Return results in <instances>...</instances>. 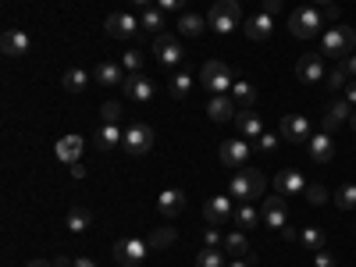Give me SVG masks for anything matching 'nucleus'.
Segmentation results:
<instances>
[{"label":"nucleus","instance_id":"nucleus-1","mask_svg":"<svg viewBox=\"0 0 356 267\" xmlns=\"http://www.w3.org/2000/svg\"><path fill=\"white\" fill-rule=\"evenodd\" d=\"M264 189H267V178L257 168H239L228 182V196L239 200V203H253L257 196H264Z\"/></svg>","mask_w":356,"mask_h":267},{"label":"nucleus","instance_id":"nucleus-2","mask_svg":"<svg viewBox=\"0 0 356 267\" xmlns=\"http://www.w3.org/2000/svg\"><path fill=\"white\" fill-rule=\"evenodd\" d=\"M246 18H243V8H239V0H214L211 11H207V29H214L218 36H228L235 33Z\"/></svg>","mask_w":356,"mask_h":267},{"label":"nucleus","instance_id":"nucleus-3","mask_svg":"<svg viewBox=\"0 0 356 267\" xmlns=\"http://www.w3.org/2000/svg\"><path fill=\"white\" fill-rule=\"evenodd\" d=\"M353 50H356V29L353 25H332L328 33L321 36V54L335 57V61H346Z\"/></svg>","mask_w":356,"mask_h":267},{"label":"nucleus","instance_id":"nucleus-4","mask_svg":"<svg viewBox=\"0 0 356 267\" xmlns=\"http://www.w3.org/2000/svg\"><path fill=\"white\" fill-rule=\"evenodd\" d=\"M200 86H203L211 97H218V93H232L235 75H232V68H228L225 61H207V65L200 68Z\"/></svg>","mask_w":356,"mask_h":267},{"label":"nucleus","instance_id":"nucleus-5","mask_svg":"<svg viewBox=\"0 0 356 267\" xmlns=\"http://www.w3.org/2000/svg\"><path fill=\"white\" fill-rule=\"evenodd\" d=\"M321 29H324V18H321V11L317 8H296L292 11V18H289V33L296 36V40H314V36H321Z\"/></svg>","mask_w":356,"mask_h":267},{"label":"nucleus","instance_id":"nucleus-6","mask_svg":"<svg viewBox=\"0 0 356 267\" xmlns=\"http://www.w3.org/2000/svg\"><path fill=\"white\" fill-rule=\"evenodd\" d=\"M146 253H150V246H146V239H118L111 257L118 267H139L146 260Z\"/></svg>","mask_w":356,"mask_h":267},{"label":"nucleus","instance_id":"nucleus-7","mask_svg":"<svg viewBox=\"0 0 356 267\" xmlns=\"http://www.w3.org/2000/svg\"><path fill=\"white\" fill-rule=\"evenodd\" d=\"M150 146H154V129H150V125L136 122V125H129V129H125L122 150H125L129 157H143V154H150Z\"/></svg>","mask_w":356,"mask_h":267},{"label":"nucleus","instance_id":"nucleus-8","mask_svg":"<svg viewBox=\"0 0 356 267\" xmlns=\"http://www.w3.org/2000/svg\"><path fill=\"white\" fill-rule=\"evenodd\" d=\"M139 22H136V15H125V11H114V15H107V22H104V33L111 36V40H139Z\"/></svg>","mask_w":356,"mask_h":267},{"label":"nucleus","instance_id":"nucleus-9","mask_svg":"<svg viewBox=\"0 0 356 267\" xmlns=\"http://www.w3.org/2000/svg\"><path fill=\"white\" fill-rule=\"evenodd\" d=\"M235 218V203H232V196L228 193H221V196H211L203 203V221L207 225H214V228H221L225 221H232Z\"/></svg>","mask_w":356,"mask_h":267},{"label":"nucleus","instance_id":"nucleus-10","mask_svg":"<svg viewBox=\"0 0 356 267\" xmlns=\"http://www.w3.org/2000/svg\"><path fill=\"white\" fill-rule=\"evenodd\" d=\"M218 157H221L225 168L239 171V168L250 164V143H246V139H225V143H221V150H218Z\"/></svg>","mask_w":356,"mask_h":267},{"label":"nucleus","instance_id":"nucleus-11","mask_svg":"<svg viewBox=\"0 0 356 267\" xmlns=\"http://www.w3.org/2000/svg\"><path fill=\"white\" fill-rule=\"evenodd\" d=\"M154 57L164 68H175L178 61H182V43H178L171 33H161V36H154Z\"/></svg>","mask_w":356,"mask_h":267},{"label":"nucleus","instance_id":"nucleus-12","mask_svg":"<svg viewBox=\"0 0 356 267\" xmlns=\"http://www.w3.org/2000/svg\"><path fill=\"white\" fill-rule=\"evenodd\" d=\"M324 75H328V72H324V61H321V50H307L303 57H300V61H296V79H300V82H321Z\"/></svg>","mask_w":356,"mask_h":267},{"label":"nucleus","instance_id":"nucleus-13","mask_svg":"<svg viewBox=\"0 0 356 267\" xmlns=\"http://www.w3.org/2000/svg\"><path fill=\"white\" fill-rule=\"evenodd\" d=\"M122 89H125V97H129V100H136V104H150V100L157 97V89H154V82L146 79L143 72H136V75H125Z\"/></svg>","mask_w":356,"mask_h":267},{"label":"nucleus","instance_id":"nucleus-14","mask_svg":"<svg viewBox=\"0 0 356 267\" xmlns=\"http://www.w3.org/2000/svg\"><path fill=\"white\" fill-rule=\"evenodd\" d=\"M278 136H282L285 143H307V139H310V118H307V114H285Z\"/></svg>","mask_w":356,"mask_h":267},{"label":"nucleus","instance_id":"nucleus-15","mask_svg":"<svg viewBox=\"0 0 356 267\" xmlns=\"http://www.w3.org/2000/svg\"><path fill=\"white\" fill-rule=\"evenodd\" d=\"M260 218H264V225H267V228L282 232V228L289 225V207H285V196H282V193H278V196H267V200H264Z\"/></svg>","mask_w":356,"mask_h":267},{"label":"nucleus","instance_id":"nucleus-16","mask_svg":"<svg viewBox=\"0 0 356 267\" xmlns=\"http://www.w3.org/2000/svg\"><path fill=\"white\" fill-rule=\"evenodd\" d=\"M82 150H86V139L82 136H61V139L54 143V157L61 161V164H68V168L82 161Z\"/></svg>","mask_w":356,"mask_h":267},{"label":"nucleus","instance_id":"nucleus-17","mask_svg":"<svg viewBox=\"0 0 356 267\" xmlns=\"http://www.w3.org/2000/svg\"><path fill=\"white\" fill-rule=\"evenodd\" d=\"M235 114H239V104L232 100V93H218V97H211V104H207V118L218 122V125L235 122Z\"/></svg>","mask_w":356,"mask_h":267},{"label":"nucleus","instance_id":"nucleus-18","mask_svg":"<svg viewBox=\"0 0 356 267\" xmlns=\"http://www.w3.org/2000/svg\"><path fill=\"white\" fill-rule=\"evenodd\" d=\"M307 150H310V161H314V164H328V161L335 157V139L321 129L317 136L307 139Z\"/></svg>","mask_w":356,"mask_h":267},{"label":"nucleus","instance_id":"nucleus-19","mask_svg":"<svg viewBox=\"0 0 356 267\" xmlns=\"http://www.w3.org/2000/svg\"><path fill=\"white\" fill-rule=\"evenodd\" d=\"M353 104L349 100H335L332 107H328V114H324V132H328V136H335L346 122H349V118H353Z\"/></svg>","mask_w":356,"mask_h":267},{"label":"nucleus","instance_id":"nucleus-20","mask_svg":"<svg viewBox=\"0 0 356 267\" xmlns=\"http://www.w3.org/2000/svg\"><path fill=\"white\" fill-rule=\"evenodd\" d=\"M275 186H278L282 196H296V193H307V178L300 175V168H282Z\"/></svg>","mask_w":356,"mask_h":267},{"label":"nucleus","instance_id":"nucleus-21","mask_svg":"<svg viewBox=\"0 0 356 267\" xmlns=\"http://www.w3.org/2000/svg\"><path fill=\"white\" fill-rule=\"evenodd\" d=\"M246 25V36L253 40V43H267V40H271V33H275V18L271 15H253L250 22H243Z\"/></svg>","mask_w":356,"mask_h":267},{"label":"nucleus","instance_id":"nucleus-22","mask_svg":"<svg viewBox=\"0 0 356 267\" xmlns=\"http://www.w3.org/2000/svg\"><path fill=\"white\" fill-rule=\"evenodd\" d=\"M29 47H33V40H29L22 29H4V36H0V50H4L8 57L29 54Z\"/></svg>","mask_w":356,"mask_h":267},{"label":"nucleus","instance_id":"nucleus-23","mask_svg":"<svg viewBox=\"0 0 356 267\" xmlns=\"http://www.w3.org/2000/svg\"><path fill=\"white\" fill-rule=\"evenodd\" d=\"M157 211L164 214V218H178L186 211V193L182 189H164L161 196H157Z\"/></svg>","mask_w":356,"mask_h":267},{"label":"nucleus","instance_id":"nucleus-24","mask_svg":"<svg viewBox=\"0 0 356 267\" xmlns=\"http://www.w3.org/2000/svg\"><path fill=\"white\" fill-rule=\"evenodd\" d=\"M235 125H239V136H250V139H260L264 136V122H260V114L253 107H239Z\"/></svg>","mask_w":356,"mask_h":267},{"label":"nucleus","instance_id":"nucleus-25","mask_svg":"<svg viewBox=\"0 0 356 267\" xmlns=\"http://www.w3.org/2000/svg\"><path fill=\"white\" fill-rule=\"evenodd\" d=\"M228 257H235V260H257V253H253V246H250V239L243 232H232V235H225V246H221Z\"/></svg>","mask_w":356,"mask_h":267},{"label":"nucleus","instance_id":"nucleus-26","mask_svg":"<svg viewBox=\"0 0 356 267\" xmlns=\"http://www.w3.org/2000/svg\"><path fill=\"white\" fill-rule=\"evenodd\" d=\"M122 139H125V132L118 129V125H100V132H97V150H100V154H111V150H118V146H122Z\"/></svg>","mask_w":356,"mask_h":267},{"label":"nucleus","instance_id":"nucleus-27","mask_svg":"<svg viewBox=\"0 0 356 267\" xmlns=\"http://www.w3.org/2000/svg\"><path fill=\"white\" fill-rule=\"evenodd\" d=\"M193 93V75L189 72H175L171 79H168V97L171 100H186Z\"/></svg>","mask_w":356,"mask_h":267},{"label":"nucleus","instance_id":"nucleus-28","mask_svg":"<svg viewBox=\"0 0 356 267\" xmlns=\"http://www.w3.org/2000/svg\"><path fill=\"white\" fill-rule=\"evenodd\" d=\"M93 79H97L100 86H122V82H125L122 68H118L114 61H100V65L93 68Z\"/></svg>","mask_w":356,"mask_h":267},{"label":"nucleus","instance_id":"nucleus-29","mask_svg":"<svg viewBox=\"0 0 356 267\" xmlns=\"http://www.w3.org/2000/svg\"><path fill=\"white\" fill-rule=\"evenodd\" d=\"M175 239H178L175 228H157V232L146 235V246H150V253H164L168 246H175Z\"/></svg>","mask_w":356,"mask_h":267},{"label":"nucleus","instance_id":"nucleus-30","mask_svg":"<svg viewBox=\"0 0 356 267\" xmlns=\"http://www.w3.org/2000/svg\"><path fill=\"white\" fill-rule=\"evenodd\" d=\"M235 225H239V232H250V228H257L264 218L257 214V207L253 203H239V207H235V218H232Z\"/></svg>","mask_w":356,"mask_h":267},{"label":"nucleus","instance_id":"nucleus-31","mask_svg":"<svg viewBox=\"0 0 356 267\" xmlns=\"http://www.w3.org/2000/svg\"><path fill=\"white\" fill-rule=\"evenodd\" d=\"M232 100L239 104V107H253V104H257V89H253V82H250V79H235V86H232Z\"/></svg>","mask_w":356,"mask_h":267},{"label":"nucleus","instance_id":"nucleus-32","mask_svg":"<svg viewBox=\"0 0 356 267\" xmlns=\"http://www.w3.org/2000/svg\"><path fill=\"white\" fill-rule=\"evenodd\" d=\"M349 68H346V61H335V68L328 72V75H324V86H328L332 89V93H342V89L349 86Z\"/></svg>","mask_w":356,"mask_h":267},{"label":"nucleus","instance_id":"nucleus-33","mask_svg":"<svg viewBox=\"0 0 356 267\" xmlns=\"http://www.w3.org/2000/svg\"><path fill=\"white\" fill-rule=\"evenodd\" d=\"M164 15H168V11H161V8L154 4V8H146V11H143L139 25L146 29V33H154V36H161V33H164Z\"/></svg>","mask_w":356,"mask_h":267},{"label":"nucleus","instance_id":"nucleus-34","mask_svg":"<svg viewBox=\"0 0 356 267\" xmlns=\"http://www.w3.org/2000/svg\"><path fill=\"white\" fill-rule=\"evenodd\" d=\"M178 33H182V36H203L207 33V18L203 15H182V18H178Z\"/></svg>","mask_w":356,"mask_h":267},{"label":"nucleus","instance_id":"nucleus-35","mask_svg":"<svg viewBox=\"0 0 356 267\" xmlns=\"http://www.w3.org/2000/svg\"><path fill=\"white\" fill-rule=\"evenodd\" d=\"M89 79H93L89 72H82V68H68V72L61 75V86H65V93H82Z\"/></svg>","mask_w":356,"mask_h":267},{"label":"nucleus","instance_id":"nucleus-36","mask_svg":"<svg viewBox=\"0 0 356 267\" xmlns=\"http://www.w3.org/2000/svg\"><path fill=\"white\" fill-rule=\"evenodd\" d=\"M300 243H303L310 253L324 250V228H317V225H307V228L300 232Z\"/></svg>","mask_w":356,"mask_h":267},{"label":"nucleus","instance_id":"nucleus-37","mask_svg":"<svg viewBox=\"0 0 356 267\" xmlns=\"http://www.w3.org/2000/svg\"><path fill=\"white\" fill-rule=\"evenodd\" d=\"M332 200H335L339 211H356V186H353V182H349V186H339V189L332 193Z\"/></svg>","mask_w":356,"mask_h":267},{"label":"nucleus","instance_id":"nucleus-38","mask_svg":"<svg viewBox=\"0 0 356 267\" xmlns=\"http://www.w3.org/2000/svg\"><path fill=\"white\" fill-rule=\"evenodd\" d=\"M68 232H86L89 225H93V214L86 211V207H75V211H68Z\"/></svg>","mask_w":356,"mask_h":267},{"label":"nucleus","instance_id":"nucleus-39","mask_svg":"<svg viewBox=\"0 0 356 267\" xmlns=\"http://www.w3.org/2000/svg\"><path fill=\"white\" fill-rule=\"evenodd\" d=\"M196 267H228V264H225V253H221V250H211V246H207V250H200Z\"/></svg>","mask_w":356,"mask_h":267},{"label":"nucleus","instance_id":"nucleus-40","mask_svg":"<svg viewBox=\"0 0 356 267\" xmlns=\"http://www.w3.org/2000/svg\"><path fill=\"white\" fill-rule=\"evenodd\" d=\"M100 122L104 125H118V122H122V104H118V100L100 104Z\"/></svg>","mask_w":356,"mask_h":267},{"label":"nucleus","instance_id":"nucleus-41","mask_svg":"<svg viewBox=\"0 0 356 267\" xmlns=\"http://www.w3.org/2000/svg\"><path fill=\"white\" fill-rule=\"evenodd\" d=\"M278 150V132H264L260 139H257V154L260 157H271Z\"/></svg>","mask_w":356,"mask_h":267},{"label":"nucleus","instance_id":"nucleus-42","mask_svg":"<svg viewBox=\"0 0 356 267\" xmlns=\"http://www.w3.org/2000/svg\"><path fill=\"white\" fill-rule=\"evenodd\" d=\"M122 65L129 68V75H136V72L143 68V54H139V50H125V54H122Z\"/></svg>","mask_w":356,"mask_h":267},{"label":"nucleus","instance_id":"nucleus-43","mask_svg":"<svg viewBox=\"0 0 356 267\" xmlns=\"http://www.w3.org/2000/svg\"><path fill=\"white\" fill-rule=\"evenodd\" d=\"M307 200H310V203H328V200H332V193L324 189V186H317V182H314V186H307Z\"/></svg>","mask_w":356,"mask_h":267},{"label":"nucleus","instance_id":"nucleus-44","mask_svg":"<svg viewBox=\"0 0 356 267\" xmlns=\"http://www.w3.org/2000/svg\"><path fill=\"white\" fill-rule=\"evenodd\" d=\"M203 246H211V250H218V246H225V235L211 225V228H207V235H203Z\"/></svg>","mask_w":356,"mask_h":267},{"label":"nucleus","instance_id":"nucleus-45","mask_svg":"<svg viewBox=\"0 0 356 267\" xmlns=\"http://www.w3.org/2000/svg\"><path fill=\"white\" fill-rule=\"evenodd\" d=\"M314 267H335V253L332 250H317L314 253Z\"/></svg>","mask_w":356,"mask_h":267},{"label":"nucleus","instance_id":"nucleus-46","mask_svg":"<svg viewBox=\"0 0 356 267\" xmlns=\"http://www.w3.org/2000/svg\"><path fill=\"white\" fill-rule=\"evenodd\" d=\"M339 4H328V8H321V18H324V25H339Z\"/></svg>","mask_w":356,"mask_h":267},{"label":"nucleus","instance_id":"nucleus-47","mask_svg":"<svg viewBox=\"0 0 356 267\" xmlns=\"http://www.w3.org/2000/svg\"><path fill=\"white\" fill-rule=\"evenodd\" d=\"M157 8H161V11H182L186 0H157Z\"/></svg>","mask_w":356,"mask_h":267},{"label":"nucleus","instance_id":"nucleus-48","mask_svg":"<svg viewBox=\"0 0 356 267\" xmlns=\"http://www.w3.org/2000/svg\"><path fill=\"white\" fill-rule=\"evenodd\" d=\"M260 11H264V15H271V18H275V15L282 11V0H264V8H260Z\"/></svg>","mask_w":356,"mask_h":267},{"label":"nucleus","instance_id":"nucleus-49","mask_svg":"<svg viewBox=\"0 0 356 267\" xmlns=\"http://www.w3.org/2000/svg\"><path fill=\"white\" fill-rule=\"evenodd\" d=\"M342 93H346V100H349V104L356 107V79H349V86L342 89Z\"/></svg>","mask_w":356,"mask_h":267},{"label":"nucleus","instance_id":"nucleus-50","mask_svg":"<svg viewBox=\"0 0 356 267\" xmlns=\"http://www.w3.org/2000/svg\"><path fill=\"white\" fill-rule=\"evenodd\" d=\"M346 68H349V75L356 79V54H349V57H346Z\"/></svg>","mask_w":356,"mask_h":267},{"label":"nucleus","instance_id":"nucleus-51","mask_svg":"<svg viewBox=\"0 0 356 267\" xmlns=\"http://www.w3.org/2000/svg\"><path fill=\"white\" fill-rule=\"evenodd\" d=\"M72 267H97V264H93V260H89V257H79V260H75Z\"/></svg>","mask_w":356,"mask_h":267},{"label":"nucleus","instance_id":"nucleus-52","mask_svg":"<svg viewBox=\"0 0 356 267\" xmlns=\"http://www.w3.org/2000/svg\"><path fill=\"white\" fill-rule=\"evenodd\" d=\"M72 178H86V168L82 164H72Z\"/></svg>","mask_w":356,"mask_h":267},{"label":"nucleus","instance_id":"nucleus-53","mask_svg":"<svg viewBox=\"0 0 356 267\" xmlns=\"http://www.w3.org/2000/svg\"><path fill=\"white\" fill-rule=\"evenodd\" d=\"M72 264H75V260H68V257H57V260H54V267H72Z\"/></svg>","mask_w":356,"mask_h":267},{"label":"nucleus","instance_id":"nucleus-54","mask_svg":"<svg viewBox=\"0 0 356 267\" xmlns=\"http://www.w3.org/2000/svg\"><path fill=\"white\" fill-rule=\"evenodd\" d=\"M25 267H54V264H50V260H29Z\"/></svg>","mask_w":356,"mask_h":267},{"label":"nucleus","instance_id":"nucleus-55","mask_svg":"<svg viewBox=\"0 0 356 267\" xmlns=\"http://www.w3.org/2000/svg\"><path fill=\"white\" fill-rule=\"evenodd\" d=\"M132 4H136V8H154L157 0H132Z\"/></svg>","mask_w":356,"mask_h":267},{"label":"nucleus","instance_id":"nucleus-56","mask_svg":"<svg viewBox=\"0 0 356 267\" xmlns=\"http://www.w3.org/2000/svg\"><path fill=\"white\" fill-rule=\"evenodd\" d=\"M250 264H253V260H232L228 267H250Z\"/></svg>","mask_w":356,"mask_h":267},{"label":"nucleus","instance_id":"nucleus-57","mask_svg":"<svg viewBox=\"0 0 356 267\" xmlns=\"http://www.w3.org/2000/svg\"><path fill=\"white\" fill-rule=\"evenodd\" d=\"M310 4H321V8H328V4H335V0H310Z\"/></svg>","mask_w":356,"mask_h":267},{"label":"nucleus","instance_id":"nucleus-58","mask_svg":"<svg viewBox=\"0 0 356 267\" xmlns=\"http://www.w3.org/2000/svg\"><path fill=\"white\" fill-rule=\"evenodd\" d=\"M349 125H353V132H356V111H353V118H349Z\"/></svg>","mask_w":356,"mask_h":267}]
</instances>
